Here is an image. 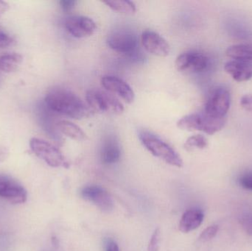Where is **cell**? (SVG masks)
Here are the masks:
<instances>
[{
    "label": "cell",
    "instance_id": "cell-14",
    "mask_svg": "<svg viewBox=\"0 0 252 251\" xmlns=\"http://www.w3.org/2000/svg\"><path fill=\"white\" fill-rule=\"evenodd\" d=\"M224 69L238 82H245L252 78V61L234 59L225 64Z\"/></svg>",
    "mask_w": 252,
    "mask_h": 251
},
{
    "label": "cell",
    "instance_id": "cell-26",
    "mask_svg": "<svg viewBox=\"0 0 252 251\" xmlns=\"http://www.w3.org/2000/svg\"><path fill=\"white\" fill-rule=\"evenodd\" d=\"M240 185L243 188L252 191V172H247L241 175L239 179Z\"/></svg>",
    "mask_w": 252,
    "mask_h": 251
},
{
    "label": "cell",
    "instance_id": "cell-5",
    "mask_svg": "<svg viewBox=\"0 0 252 251\" xmlns=\"http://www.w3.org/2000/svg\"><path fill=\"white\" fill-rule=\"evenodd\" d=\"M30 147L37 157L52 167L67 169L70 166L69 161L62 151L48 141L41 139L32 138L30 141Z\"/></svg>",
    "mask_w": 252,
    "mask_h": 251
},
{
    "label": "cell",
    "instance_id": "cell-4",
    "mask_svg": "<svg viewBox=\"0 0 252 251\" xmlns=\"http://www.w3.org/2000/svg\"><path fill=\"white\" fill-rule=\"evenodd\" d=\"M86 100L92 112L121 114L124 111V105L116 97L103 90H88Z\"/></svg>",
    "mask_w": 252,
    "mask_h": 251
},
{
    "label": "cell",
    "instance_id": "cell-25",
    "mask_svg": "<svg viewBox=\"0 0 252 251\" xmlns=\"http://www.w3.org/2000/svg\"><path fill=\"white\" fill-rule=\"evenodd\" d=\"M13 43V38L11 35L7 31L0 28V48H6Z\"/></svg>",
    "mask_w": 252,
    "mask_h": 251
},
{
    "label": "cell",
    "instance_id": "cell-16",
    "mask_svg": "<svg viewBox=\"0 0 252 251\" xmlns=\"http://www.w3.org/2000/svg\"><path fill=\"white\" fill-rule=\"evenodd\" d=\"M121 157V149L119 143L113 138L107 139L103 143L100 151V159L105 165L118 163Z\"/></svg>",
    "mask_w": 252,
    "mask_h": 251
},
{
    "label": "cell",
    "instance_id": "cell-30",
    "mask_svg": "<svg viewBox=\"0 0 252 251\" xmlns=\"http://www.w3.org/2000/svg\"><path fill=\"white\" fill-rule=\"evenodd\" d=\"M9 154H10V152L7 147L4 146H0V164L7 160Z\"/></svg>",
    "mask_w": 252,
    "mask_h": 251
},
{
    "label": "cell",
    "instance_id": "cell-27",
    "mask_svg": "<svg viewBox=\"0 0 252 251\" xmlns=\"http://www.w3.org/2000/svg\"><path fill=\"white\" fill-rule=\"evenodd\" d=\"M241 106L247 112L252 113V94H247L241 99Z\"/></svg>",
    "mask_w": 252,
    "mask_h": 251
},
{
    "label": "cell",
    "instance_id": "cell-24",
    "mask_svg": "<svg viewBox=\"0 0 252 251\" xmlns=\"http://www.w3.org/2000/svg\"><path fill=\"white\" fill-rule=\"evenodd\" d=\"M160 243V230L159 228H157L153 233L151 236V240L148 243V251H158L159 250Z\"/></svg>",
    "mask_w": 252,
    "mask_h": 251
},
{
    "label": "cell",
    "instance_id": "cell-9",
    "mask_svg": "<svg viewBox=\"0 0 252 251\" xmlns=\"http://www.w3.org/2000/svg\"><path fill=\"white\" fill-rule=\"evenodd\" d=\"M231 104V95L227 89L219 88L209 97L204 113L215 117H226Z\"/></svg>",
    "mask_w": 252,
    "mask_h": 251
},
{
    "label": "cell",
    "instance_id": "cell-21",
    "mask_svg": "<svg viewBox=\"0 0 252 251\" xmlns=\"http://www.w3.org/2000/svg\"><path fill=\"white\" fill-rule=\"evenodd\" d=\"M208 144V139L204 136L198 134V135L192 136L187 139L185 144V148L188 151H192L195 149L202 150L206 148Z\"/></svg>",
    "mask_w": 252,
    "mask_h": 251
},
{
    "label": "cell",
    "instance_id": "cell-3",
    "mask_svg": "<svg viewBox=\"0 0 252 251\" xmlns=\"http://www.w3.org/2000/svg\"><path fill=\"white\" fill-rule=\"evenodd\" d=\"M226 117H215L207 113H191L183 116L177 122L178 128L184 131H199L213 135L226 125Z\"/></svg>",
    "mask_w": 252,
    "mask_h": 251
},
{
    "label": "cell",
    "instance_id": "cell-11",
    "mask_svg": "<svg viewBox=\"0 0 252 251\" xmlns=\"http://www.w3.org/2000/svg\"><path fill=\"white\" fill-rule=\"evenodd\" d=\"M65 28L72 36L81 38L93 35L97 27L95 22L87 16H73L65 21Z\"/></svg>",
    "mask_w": 252,
    "mask_h": 251
},
{
    "label": "cell",
    "instance_id": "cell-1",
    "mask_svg": "<svg viewBox=\"0 0 252 251\" xmlns=\"http://www.w3.org/2000/svg\"><path fill=\"white\" fill-rule=\"evenodd\" d=\"M44 102L46 106L52 112L72 119H84L91 114L92 111L87 104L67 88H53L47 93Z\"/></svg>",
    "mask_w": 252,
    "mask_h": 251
},
{
    "label": "cell",
    "instance_id": "cell-31",
    "mask_svg": "<svg viewBox=\"0 0 252 251\" xmlns=\"http://www.w3.org/2000/svg\"><path fill=\"white\" fill-rule=\"evenodd\" d=\"M8 9V3L4 1H0V17H1L4 13H6V11H7Z\"/></svg>",
    "mask_w": 252,
    "mask_h": 251
},
{
    "label": "cell",
    "instance_id": "cell-10",
    "mask_svg": "<svg viewBox=\"0 0 252 251\" xmlns=\"http://www.w3.org/2000/svg\"><path fill=\"white\" fill-rule=\"evenodd\" d=\"M210 64V59L199 52L189 51L182 53L176 58V68L179 72L191 70L201 72L206 70Z\"/></svg>",
    "mask_w": 252,
    "mask_h": 251
},
{
    "label": "cell",
    "instance_id": "cell-22",
    "mask_svg": "<svg viewBox=\"0 0 252 251\" xmlns=\"http://www.w3.org/2000/svg\"><path fill=\"white\" fill-rule=\"evenodd\" d=\"M219 225H213L209 226L208 228H206L205 230L202 231L201 235L199 237V240L201 242H208L210 240H213L218 231H219Z\"/></svg>",
    "mask_w": 252,
    "mask_h": 251
},
{
    "label": "cell",
    "instance_id": "cell-2",
    "mask_svg": "<svg viewBox=\"0 0 252 251\" xmlns=\"http://www.w3.org/2000/svg\"><path fill=\"white\" fill-rule=\"evenodd\" d=\"M139 139L142 145L155 157L164 161L166 163L176 167L183 166V161L180 155L168 143L153 133L141 131Z\"/></svg>",
    "mask_w": 252,
    "mask_h": 251
},
{
    "label": "cell",
    "instance_id": "cell-15",
    "mask_svg": "<svg viewBox=\"0 0 252 251\" xmlns=\"http://www.w3.org/2000/svg\"><path fill=\"white\" fill-rule=\"evenodd\" d=\"M204 218V213L199 209H189L181 218L179 230L183 233L191 232L202 224Z\"/></svg>",
    "mask_w": 252,
    "mask_h": 251
},
{
    "label": "cell",
    "instance_id": "cell-18",
    "mask_svg": "<svg viewBox=\"0 0 252 251\" xmlns=\"http://www.w3.org/2000/svg\"><path fill=\"white\" fill-rule=\"evenodd\" d=\"M23 57L18 53H8L0 57V70L5 73H13L20 67Z\"/></svg>",
    "mask_w": 252,
    "mask_h": 251
},
{
    "label": "cell",
    "instance_id": "cell-7",
    "mask_svg": "<svg viewBox=\"0 0 252 251\" xmlns=\"http://www.w3.org/2000/svg\"><path fill=\"white\" fill-rule=\"evenodd\" d=\"M0 197L12 204H22L26 202L28 193L16 180L0 174Z\"/></svg>",
    "mask_w": 252,
    "mask_h": 251
},
{
    "label": "cell",
    "instance_id": "cell-23",
    "mask_svg": "<svg viewBox=\"0 0 252 251\" xmlns=\"http://www.w3.org/2000/svg\"><path fill=\"white\" fill-rule=\"evenodd\" d=\"M240 222L246 233L252 236V212H247L241 215Z\"/></svg>",
    "mask_w": 252,
    "mask_h": 251
},
{
    "label": "cell",
    "instance_id": "cell-6",
    "mask_svg": "<svg viewBox=\"0 0 252 251\" xmlns=\"http://www.w3.org/2000/svg\"><path fill=\"white\" fill-rule=\"evenodd\" d=\"M109 47L117 53L132 56L137 50L139 42L134 32L127 29L115 31L108 36Z\"/></svg>",
    "mask_w": 252,
    "mask_h": 251
},
{
    "label": "cell",
    "instance_id": "cell-8",
    "mask_svg": "<svg viewBox=\"0 0 252 251\" xmlns=\"http://www.w3.org/2000/svg\"><path fill=\"white\" fill-rule=\"evenodd\" d=\"M81 197L98 208L102 212L109 213L114 209L112 196L103 187L90 185L83 187L80 192Z\"/></svg>",
    "mask_w": 252,
    "mask_h": 251
},
{
    "label": "cell",
    "instance_id": "cell-20",
    "mask_svg": "<svg viewBox=\"0 0 252 251\" xmlns=\"http://www.w3.org/2000/svg\"><path fill=\"white\" fill-rule=\"evenodd\" d=\"M104 3L114 11L123 13V14H133L136 10V5L133 1L115 0V1H105Z\"/></svg>",
    "mask_w": 252,
    "mask_h": 251
},
{
    "label": "cell",
    "instance_id": "cell-28",
    "mask_svg": "<svg viewBox=\"0 0 252 251\" xmlns=\"http://www.w3.org/2000/svg\"><path fill=\"white\" fill-rule=\"evenodd\" d=\"M61 7L65 12L71 11L75 7L76 1L74 0H62L59 1Z\"/></svg>",
    "mask_w": 252,
    "mask_h": 251
},
{
    "label": "cell",
    "instance_id": "cell-13",
    "mask_svg": "<svg viewBox=\"0 0 252 251\" xmlns=\"http://www.w3.org/2000/svg\"><path fill=\"white\" fill-rule=\"evenodd\" d=\"M103 88L107 91L116 94L123 99L126 103H133L135 98L134 92L131 87L121 78L113 75H106L101 79Z\"/></svg>",
    "mask_w": 252,
    "mask_h": 251
},
{
    "label": "cell",
    "instance_id": "cell-29",
    "mask_svg": "<svg viewBox=\"0 0 252 251\" xmlns=\"http://www.w3.org/2000/svg\"><path fill=\"white\" fill-rule=\"evenodd\" d=\"M105 251H120L119 246L115 240L107 239L105 242Z\"/></svg>",
    "mask_w": 252,
    "mask_h": 251
},
{
    "label": "cell",
    "instance_id": "cell-12",
    "mask_svg": "<svg viewBox=\"0 0 252 251\" xmlns=\"http://www.w3.org/2000/svg\"><path fill=\"white\" fill-rule=\"evenodd\" d=\"M141 39L144 48L154 56L166 57L170 53V47L167 41L154 31H144Z\"/></svg>",
    "mask_w": 252,
    "mask_h": 251
},
{
    "label": "cell",
    "instance_id": "cell-17",
    "mask_svg": "<svg viewBox=\"0 0 252 251\" xmlns=\"http://www.w3.org/2000/svg\"><path fill=\"white\" fill-rule=\"evenodd\" d=\"M57 128L63 135L75 141H81L87 139V135L83 130L69 121H59L57 123Z\"/></svg>",
    "mask_w": 252,
    "mask_h": 251
},
{
    "label": "cell",
    "instance_id": "cell-19",
    "mask_svg": "<svg viewBox=\"0 0 252 251\" xmlns=\"http://www.w3.org/2000/svg\"><path fill=\"white\" fill-rule=\"evenodd\" d=\"M226 56L237 60L252 62V43L231 46L226 50Z\"/></svg>",
    "mask_w": 252,
    "mask_h": 251
}]
</instances>
